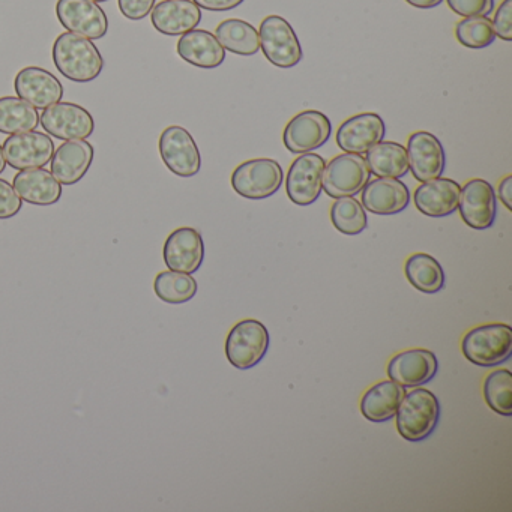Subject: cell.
<instances>
[{"mask_svg": "<svg viewBox=\"0 0 512 512\" xmlns=\"http://www.w3.org/2000/svg\"><path fill=\"white\" fill-rule=\"evenodd\" d=\"M53 62L65 79L89 83L103 73L104 59L98 47L88 38L65 32L53 44Z\"/></svg>", "mask_w": 512, "mask_h": 512, "instance_id": "6da1fadb", "label": "cell"}, {"mask_svg": "<svg viewBox=\"0 0 512 512\" xmlns=\"http://www.w3.org/2000/svg\"><path fill=\"white\" fill-rule=\"evenodd\" d=\"M397 430L409 442H422L430 437L440 421V403L433 392L416 388L406 392L397 413Z\"/></svg>", "mask_w": 512, "mask_h": 512, "instance_id": "7a4b0ae2", "label": "cell"}, {"mask_svg": "<svg viewBox=\"0 0 512 512\" xmlns=\"http://www.w3.org/2000/svg\"><path fill=\"white\" fill-rule=\"evenodd\" d=\"M467 361L478 367H496L508 361L512 352V329L505 323H490L470 329L461 341Z\"/></svg>", "mask_w": 512, "mask_h": 512, "instance_id": "3957f363", "label": "cell"}, {"mask_svg": "<svg viewBox=\"0 0 512 512\" xmlns=\"http://www.w3.org/2000/svg\"><path fill=\"white\" fill-rule=\"evenodd\" d=\"M269 343L271 338L262 322L256 319L242 320L227 335V359L238 370H250L265 358Z\"/></svg>", "mask_w": 512, "mask_h": 512, "instance_id": "277c9868", "label": "cell"}, {"mask_svg": "<svg viewBox=\"0 0 512 512\" xmlns=\"http://www.w3.org/2000/svg\"><path fill=\"white\" fill-rule=\"evenodd\" d=\"M284 173L280 164L271 158H254L236 167L232 187L245 199L263 200L278 193L283 185Z\"/></svg>", "mask_w": 512, "mask_h": 512, "instance_id": "5b68a950", "label": "cell"}, {"mask_svg": "<svg viewBox=\"0 0 512 512\" xmlns=\"http://www.w3.org/2000/svg\"><path fill=\"white\" fill-rule=\"evenodd\" d=\"M260 49L278 68H293L302 61V47L292 25L280 16H268L260 25Z\"/></svg>", "mask_w": 512, "mask_h": 512, "instance_id": "8992f818", "label": "cell"}, {"mask_svg": "<svg viewBox=\"0 0 512 512\" xmlns=\"http://www.w3.org/2000/svg\"><path fill=\"white\" fill-rule=\"evenodd\" d=\"M370 178L371 172L365 158L359 154L344 152L326 164L323 191L332 199L353 197L361 193Z\"/></svg>", "mask_w": 512, "mask_h": 512, "instance_id": "52a82bcc", "label": "cell"}, {"mask_svg": "<svg viewBox=\"0 0 512 512\" xmlns=\"http://www.w3.org/2000/svg\"><path fill=\"white\" fill-rule=\"evenodd\" d=\"M161 160L173 175L181 178H193L202 169V155L196 140L185 128L172 125L161 133Z\"/></svg>", "mask_w": 512, "mask_h": 512, "instance_id": "ba28073f", "label": "cell"}, {"mask_svg": "<svg viewBox=\"0 0 512 512\" xmlns=\"http://www.w3.org/2000/svg\"><path fill=\"white\" fill-rule=\"evenodd\" d=\"M332 124L319 110H305L290 119L284 128L283 142L292 154H308L329 142Z\"/></svg>", "mask_w": 512, "mask_h": 512, "instance_id": "9c48e42d", "label": "cell"}, {"mask_svg": "<svg viewBox=\"0 0 512 512\" xmlns=\"http://www.w3.org/2000/svg\"><path fill=\"white\" fill-rule=\"evenodd\" d=\"M325 166V158L313 152L302 154L293 161L287 172L286 191L295 205L310 206L319 200Z\"/></svg>", "mask_w": 512, "mask_h": 512, "instance_id": "30bf717a", "label": "cell"}, {"mask_svg": "<svg viewBox=\"0 0 512 512\" xmlns=\"http://www.w3.org/2000/svg\"><path fill=\"white\" fill-rule=\"evenodd\" d=\"M40 125L56 139L86 140L95 131V121L85 107L74 103H56L44 109Z\"/></svg>", "mask_w": 512, "mask_h": 512, "instance_id": "8fae6325", "label": "cell"}, {"mask_svg": "<svg viewBox=\"0 0 512 512\" xmlns=\"http://www.w3.org/2000/svg\"><path fill=\"white\" fill-rule=\"evenodd\" d=\"M56 16L68 32L91 41L101 40L109 32L106 13L92 0H58Z\"/></svg>", "mask_w": 512, "mask_h": 512, "instance_id": "7c38bea8", "label": "cell"}, {"mask_svg": "<svg viewBox=\"0 0 512 512\" xmlns=\"http://www.w3.org/2000/svg\"><path fill=\"white\" fill-rule=\"evenodd\" d=\"M5 161L16 170L43 169L52 161L55 143L38 131L13 134L2 146Z\"/></svg>", "mask_w": 512, "mask_h": 512, "instance_id": "4fadbf2b", "label": "cell"}, {"mask_svg": "<svg viewBox=\"0 0 512 512\" xmlns=\"http://www.w3.org/2000/svg\"><path fill=\"white\" fill-rule=\"evenodd\" d=\"M458 209L464 223L475 230L493 226L497 215L496 194L484 179H472L460 191Z\"/></svg>", "mask_w": 512, "mask_h": 512, "instance_id": "5bb4252c", "label": "cell"}, {"mask_svg": "<svg viewBox=\"0 0 512 512\" xmlns=\"http://www.w3.org/2000/svg\"><path fill=\"white\" fill-rule=\"evenodd\" d=\"M409 170L419 182L440 178L445 172L446 154L442 143L434 134L416 131L407 142Z\"/></svg>", "mask_w": 512, "mask_h": 512, "instance_id": "9a60e30c", "label": "cell"}, {"mask_svg": "<svg viewBox=\"0 0 512 512\" xmlns=\"http://www.w3.org/2000/svg\"><path fill=\"white\" fill-rule=\"evenodd\" d=\"M164 263L170 271L194 274L205 260V242L193 227H181L170 233L163 248Z\"/></svg>", "mask_w": 512, "mask_h": 512, "instance_id": "2e32d148", "label": "cell"}, {"mask_svg": "<svg viewBox=\"0 0 512 512\" xmlns=\"http://www.w3.org/2000/svg\"><path fill=\"white\" fill-rule=\"evenodd\" d=\"M439 370L436 355L428 349H410L398 353L388 364V376L403 388L427 385Z\"/></svg>", "mask_w": 512, "mask_h": 512, "instance_id": "e0dca14e", "label": "cell"}, {"mask_svg": "<svg viewBox=\"0 0 512 512\" xmlns=\"http://www.w3.org/2000/svg\"><path fill=\"white\" fill-rule=\"evenodd\" d=\"M17 97L44 110L64 98V86L58 77L40 67H26L19 71L14 80Z\"/></svg>", "mask_w": 512, "mask_h": 512, "instance_id": "ac0fdd59", "label": "cell"}, {"mask_svg": "<svg viewBox=\"0 0 512 512\" xmlns=\"http://www.w3.org/2000/svg\"><path fill=\"white\" fill-rule=\"evenodd\" d=\"M385 121L377 113H361L344 121L338 128V148L349 154H367L385 137Z\"/></svg>", "mask_w": 512, "mask_h": 512, "instance_id": "d6986e66", "label": "cell"}, {"mask_svg": "<svg viewBox=\"0 0 512 512\" xmlns=\"http://www.w3.org/2000/svg\"><path fill=\"white\" fill-rule=\"evenodd\" d=\"M95 149L86 140H68L62 143L52 161V175L61 185H76L85 178L94 163Z\"/></svg>", "mask_w": 512, "mask_h": 512, "instance_id": "ffe728a7", "label": "cell"}, {"mask_svg": "<svg viewBox=\"0 0 512 512\" xmlns=\"http://www.w3.org/2000/svg\"><path fill=\"white\" fill-rule=\"evenodd\" d=\"M152 26L167 37L193 31L202 22V10L193 0H163L151 11Z\"/></svg>", "mask_w": 512, "mask_h": 512, "instance_id": "44dd1931", "label": "cell"}, {"mask_svg": "<svg viewBox=\"0 0 512 512\" xmlns=\"http://www.w3.org/2000/svg\"><path fill=\"white\" fill-rule=\"evenodd\" d=\"M361 194L364 209L376 215L400 214L410 203L409 188L400 179L377 178L368 181Z\"/></svg>", "mask_w": 512, "mask_h": 512, "instance_id": "7402d4cb", "label": "cell"}, {"mask_svg": "<svg viewBox=\"0 0 512 512\" xmlns=\"http://www.w3.org/2000/svg\"><path fill=\"white\" fill-rule=\"evenodd\" d=\"M461 187L448 178H436L422 182L416 188L415 206L421 214L431 218H443L458 209Z\"/></svg>", "mask_w": 512, "mask_h": 512, "instance_id": "603a6c76", "label": "cell"}, {"mask_svg": "<svg viewBox=\"0 0 512 512\" xmlns=\"http://www.w3.org/2000/svg\"><path fill=\"white\" fill-rule=\"evenodd\" d=\"M178 55L193 67L212 70L226 61V50L211 32L193 29L181 35L178 41Z\"/></svg>", "mask_w": 512, "mask_h": 512, "instance_id": "cb8c5ba5", "label": "cell"}, {"mask_svg": "<svg viewBox=\"0 0 512 512\" xmlns=\"http://www.w3.org/2000/svg\"><path fill=\"white\" fill-rule=\"evenodd\" d=\"M13 184L20 199L29 205L52 206L62 197V185L46 169L20 170Z\"/></svg>", "mask_w": 512, "mask_h": 512, "instance_id": "d4e9b609", "label": "cell"}, {"mask_svg": "<svg viewBox=\"0 0 512 512\" xmlns=\"http://www.w3.org/2000/svg\"><path fill=\"white\" fill-rule=\"evenodd\" d=\"M404 395H406V388L392 380L376 383L362 397V415L371 422L389 421L397 413Z\"/></svg>", "mask_w": 512, "mask_h": 512, "instance_id": "484cf974", "label": "cell"}, {"mask_svg": "<svg viewBox=\"0 0 512 512\" xmlns=\"http://www.w3.org/2000/svg\"><path fill=\"white\" fill-rule=\"evenodd\" d=\"M368 169L377 178L400 179L409 173V158L403 145L380 142L367 152Z\"/></svg>", "mask_w": 512, "mask_h": 512, "instance_id": "4316f807", "label": "cell"}, {"mask_svg": "<svg viewBox=\"0 0 512 512\" xmlns=\"http://www.w3.org/2000/svg\"><path fill=\"white\" fill-rule=\"evenodd\" d=\"M215 37L224 50L235 55L254 56L260 50L259 31L245 20H224L217 26Z\"/></svg>", "mask_w": 512, "mask_h": 512, "instance_id": "83f0119b", "label": "cell"}, {"mask_svg": "<svg viewBox=\"0 0 512 512\" xmlns=\"http://www.w3.org/2000/svg\"><path fill=\"white\" fill-rule=\"evenodd\" d=\"M404 272L409 283L419 292L433 295L445 287V272L440 263L430 254H412L406 260Z\"/></svg>", "mask_w": 512, "mask_h": 512, "instance_id": "f1b7e54d", "label": "cell"}, {"mask_svg": "<svg viewBox=\"0 0 512 512\" xmlns=\"http://www.w3.org/2000/svg\"><path fill=\"white\" fill-rule=\"evenodd\" d=\"M40 125L37 109L19 97L0 98V133L13 134L34 131Z\"/></svg>", "mask_w": 512, "mask_h": 512, "instance_id": "f546056e", "label": "cell"}, {"mask_svg": "<svg viewBox=\"0 0 512 512\" xmlns=\"http://www.w3.org/2000/svg\"><path fill=\"white\" fill-rule=\"evenodd\" d=\"M197 281L191 274L163 271L155 277L154 292L166 304H185L196 296Z\"/></svg>", "mask_w": 512, "mask_h": 512, "instance_id": "4dcf8cb0", "label": "cell"}, {"mask_svg": "<svg viewBox=\"0 0 512 512\" xmlns=\"http://www.w3.org/2000/svg\"><path fill=\"white\" fill-rule=\"evenodd\" d=\"M331 221L343 235L355 236L368 226L367 212L355 197H341L331 208Z\"/></svg>", "mask_w": 512, "mask_h": 512, "instance_id": "1f68e13d", "label": "cell"}, {"mask_svg": "<svg viewBox=\"0 0 512 512\" xmlns=\"http://www.w3.org/2000/svg\"><path fill=\"white\" fill-rule=\"evenodd\" d=\"M455 38L467 49L481 50L494 43L496 34L488 17H466L455 26Z\"/></svg>", "mask_w": 512, "mask_h": 512, "instance_id": "d6a6232c", "label": "cell"}, {"mask_svg": "<svg viewBox=\"0 0 512 512\" xmlns=\"http://www.w3.org/2000/svg\"><path fill=\"white\" fill-rule=\"evenodd\" d=\"M484 397L490 409L502 416L512 415V374L496 370L484 382Z\"/></svg>", "mask_w": 512, "mask_h": 512, "instance_id": "836d02e7", "label": "cell"}, {"mask_svg": "<svg viewBox=\"0 0 512 512\" xmlns=\"http://www.w3.org/2000/svg\"><path fill=\"white\" fill-rule=\"evenodd\" d=\"M448 7L458 16L487 17L493 13L494 0H446Z\"/></svg>", "mask_w": 512, "mask_h": 512, "instance_id": "e575fe53", "label": "cell"}, {"mask_svg": "<svg viewBox=\"0 0 512 512\" xmlns=\"http://www.w3.org/2000/svg\"><path fill=\"white\" fill-rule=\"evenodd\" d=\"M23 208V200L14 190L13 185L0 179V220L16 217Z\"/></svg>", "mask_w": 512, "mask_h": 512, "instance_id": "d590c367", "label": "cell"}, {"mask_svg": "<svg viewBox=\"0 0 512 512\" xmlns=\"http://www.w3.org/2000/svg\"><path fill=\"white\" fill-rule=\"evenodd\" d=\"M491 23L496 37L503 41H512V0H503Z\"/></svg>", "mask_w": 512, "mask_h": 512, "instance_id": "8d00e7d4", "label": "cell"}, {"mask_svg": "<svg viewBox=\"0 0 512 512\" xmlns=\"http://www.w3.org/2000/svg\"><path fill=\"white\" fill-rule=\"evenodd\" d=\"M154 7L155 0H119L122 16L133 22L146 19Z\"/></svg>", "mask_w": 512, "mask_h": 512, "instance_id": "74e56055", "label": "cell"}, {"mask_svg": "<svg viewBox=\"0 0 512 512\" xmlns=\"http://www.w3.org/2000/svg\"><path fill=\"white\" fill-rule=\"evenodd\" d=\"M193 2L202 10L223 13V11L235 10L239 5L244 4L245 0H193Z\"/></svg>", "mask_w": 512, "mask_h": 512, "instance_id": "f35d334b", "label": "cell"}, {"mask_svg": "<svg viewBox=\"0 0 512 512\" xmlns=\"http://www.w3.org/2000/svg\"><path fill=\"white\" fill-rule=\"evenodd\" d=\"M499 197L502 200L503 205L506 206V209L511 211L512 209V176L508 175L506 178H503L499 184Z\"/></svg>", "mask_w": 512, "mask_h": 512, "instance_id": "ab89813d", "label": "cell"}, {"mask_svg": "<svg viewBox=\"0 0 512 512\" xmlns=\"http://www.w3.org/2000/svg\"><path fill=\"white\" fill-rule=\"evenodd\" d=\"M406 2L419 10H431V8L439 7L443 0H406Z\"/></svg>", "mask_w": 512, "mask_h": 512, "instance_id": "60d3db41", "label": "cell"}, {"mask_svg": "<svg viewBox=\"0 0 512 512\" xmlns=\"http://www.w3.org/2000/svg\"><path fill=\"white\" fill-rule=\"evenodd\" d=\"M7 169V161H5L4 151H2V146H0V175L5 172Z\"/></svg>", "mask_w": 512, "mask_h": 512, "instance_id": "b9f144b4", "label": "cell"}, {"mask_svg": "<svg viewBox=\"0 0 512 512\" xmlns=\"http://www.w3.org/2000/svg\"><path fill=\"white\" fill-rule=\"evenodd\" d=\"M95 4H101V2H107V0H92Z\"/></svg>", "mask_w": 512, "mask_h": 512, "instance_id": "7bdbcfd3", "label": "cell"}]
</instances>
